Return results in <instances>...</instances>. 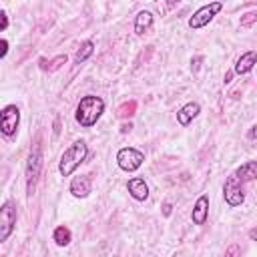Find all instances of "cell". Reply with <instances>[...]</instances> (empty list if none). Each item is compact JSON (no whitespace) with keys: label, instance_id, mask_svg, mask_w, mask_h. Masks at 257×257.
I'll list each match as a JSON object with an SVG mask.
<instances>
[{"label":"cell","instance_id":"cell-1","mask_svg":"<svg viewBox=\"0 0 257 257\" xmlns=\"http://www.w3.org/2000/svg\"><path fill=\"white\" fill-rule=\"evenodd\" d=\"M102 112H104V100L100 96L86 94V96L80 98V102L76 106V112H74V118L80 126L90 128L92 124H96V120L100 118Z\"/></svg>","mask_w":257,"mask_h":257},{"label":"cell","instance_id":"cell-2","mask_svg":"<svg viewBox=\"0 0 257 257\" xmlns=\"http://www.w3.org/2000/svg\"><path fill=\"white\" fill-rule=\"evenodd\" d=\"M86 155H88L86 143H84V141H74V143L62 153L60 163H58V173H60L62 177H70V175L80 167V163H84Z\"/></svg>","mask_w":257,"mask_h":257},{"label":"cell","instance_id":"cell-3","mask_svg":"<svg viewBox=\"0 0 257 257\" xmlns=\"http://www.w3.org/2000/svg\"><path fill=\"white\" fill-rule=\"evenodd\" d=\"M40 169H42V151L40 145H34V149L28 155L26 161V195L32 197L36 191V181L40 177Z\"/></svg>","mask_w":257,"mask_h":257},{"label":"cell","instance_id":"cell-4","mask_svg":"<svg viewBox=\"0 0 257 257\" xmlns=\"http://www.w3.org/2000/svg\"><path fill=\"white\" fill-rule=\"evenodd\" d=\"M143 163H145V153H141L139 149L124 147L116 153V165L126 173H135L137 169H141Z\"/></svg>","mask_w":257,"mask_h":257},{"label":"cell","instance_id":"cell-5","mask_svg":"<svg viewBox=\"0 0 257 257\" xmlns=\"http://www.w3.org/2000/svg\"><path fill=\"white\" fill-rule=\"evenodd\" d=\"M221 8H223V4L221 2H209V4H205V6H201L197 12H193V16L189 18V28H193V30H197V28H203V26H207L219 12H221Z\"/></svg>","mask_w":257,"mask_h":257},{"label":"cell","instance_id":"cell-6","mask_svg":"<svg viewBox=\"0 0 257 257\" xmlns=\"http://www.w3.org/2000/svg\"><path fill=\"white\" fill-rule=\"evenodd\" d=\"M16 219H18L16 205L12 201H4L0 207V241H6L10 237V233L16 227Z\"/></svg>","mask_w":257,"mask_h":257},{"label":"cell","instance_id":"cell-7","mask_svg":"<svg viewBox=\"0 0 257 257\" xmlns=\"http://www.w3.org/2000/svg\"><path fill=\"white\" fill-rule=\"evenodd\" d=\"M20 122V108L16 104H6L0 110V131L4 137H14Z\"/></svg>","mask_w":257,"mask_h":257},{"label":"cell","instance_id":"cell-8","mask_svg":"<svg viewBox=\"0 0 257 257\" xmlns=\"http://www.w3.org/2000/svg\"><path fill=\"white\" fill-rule=\"evenodd\" d=\"M241 185L243 183L235 177V173L227 177V181L223 185V197H225V203L229 207H239L245 201V193H243V187Z\"/></svg>","mask_w":257,"mask_h":257},{"label":"cell","instance_id":"cell-9","mask_svg":"<svg viewBox=\"0 0 257 257\" xmlns=\"http://www.w3.org/2000/svg\"><path fill=\"white\" fill-rule=\"evenodd\" d=\"M90 189H92V183H90V177L88 175H78L70 181V187L68 191L76 197V199H84L90 195Z\"/></svg>","mask_w":257,"mask_h":257},{"label":"cell","instance_id":"cell-10","mask_svg":"<svg viewBox=\"0 0 257 257\" xmlns=\"http://www.w3.org/2000/svg\"><path fill=\"white\" fill-rule=\"evenodd\" d=\"M126 189H128V193H131V197H133L135 201H147V197H149V185H147L145 179H141V177L128 179Z\"/></svg>","mask_w":257,"mask_h":257},{"label":"cell","instance_id":"cell-11","mask_svg":"<svg viewBox=\"0 0 257 257\" xmlns=\"http://www.w3.org/2000/svg\"><path fill=\"white\" fill-rule=\"evenodd\" d=\"M207 217H209V197L207 195H201L193 207V213H191V219L195 225H205L207 223Z\"/></svg>","mask_w":257,"mask_h":257},{"label":"cell","instance_id":"cell-12","mask_svg":"<svg viewBox=\"0 0 257 257\" xmlns=\"http://www.w3.org/2000/svg\"><path fill=\"white\" fill-rule=\"evenodd\" d=\"M257 64V50H247L245 54L239 56V60L235 62L233 72L235 74H247L253 70V66Z\"/></svg>","mask_w":257,"mask_h":257},{"label":"cell","instance_id":"cell-13","mask_svg":"<svg viewBox=\"0 0 257 257\" xmlns=\"http://www.w3.org/2000/svg\"><path fill=\"white\" fill-rule=\"evenodd\" d=\"M199 112H201V104H199V102H187L185 106H181V108L177 110V122H179L181 126H187Z\"/></svg>","mask_w":257,"mask_h":257},{"label":"cell","instance_id":"cell-14","mask_svg":"<svg viewBox=\"0 0 257 257\" xmlns=\"http://www.w3.org/2000/svg\"><path fill=\"white\" fill-rule=\"evenodd\" d=\"M235 177L241 183H249V181H257V161H247L241 167H237Z\"/></svg>","mask_w":257,"mask_h":257},{"label":"cell","instance_id":"cell-15","mask_svg":"<svg viewBox=\"0 0 257 257\" xmlns=\"http://www.w3.org/2000/svg\"><path fill=\"white\" fill-rule=\"evenodd\" d=\"M151 28H153V14H151L149 10L139 12L137 18H135V32H137L139 36H143V34H147Z\"/></svg>","mask_w":257,"mask_h":257},{"label":"cell","instance_id":"cell-16","mask_svg":"<svg viewBox=\"0 0 257 257\" xmlns=\"http://www.w3.org/2000/svg\"><path fill=\"white\" fill-rule=\"evenodd\" d=\"M66 60H68V56H66V54H58V56H56V58H52V60L40 58V60H38V64H40V70L54 72V70H58L62 64H66Z\"/></svg>","mask_w":257,"mask_h":257},{"label":"cell","instance_id":"cell-17","mask_svg":"<svg viewBox=\"0 0 257 257\" xmlns=\"http://www.w3.org/2000/svg\"><path fill=\"white\" fill-rule=\"evenodd\" d=\"M52 239H54V243H56L58 247H66V245L70 243V239H72L70 229H68V227H64V225L56 227V229H54V233H52Z\"/></svg>","mask_w":257,"mask_h":257},{"label":"cell","instance_id":"cell-18","mask_svg":"<svg viewBox=\"0 0 257 257\" xmlns=\"http://www.w3.org/2000/svg\"><path fill=\"white\" fill-rule=\"evenodd\" d=\"M92 52H94V44H92V40H84V42L80 44V48L76 50V54H74L76 64H82V62H84Z\"/></svg>","mask_w":257,"mask_h":257},{"label":"cell","instance_id":"cell-19","mask_svg":"<svg viewBox=\"0 0 257 257\" xmlns=\"http://www.w3.org/2000/svg\"><path fill=\"white\" fill-rule=\"evenodd\" d=\"M135 112H137V102H135V100L122 102V104L118 106V110H116V114H118L120 118H131Z\"/></svg>","mask_w":257,"mask_h":257},{"label":"cell","instance_id":"cell-20","mask_svg":"<svg viewBox=\"0 0 257 257\" xmlns=\"http://www.w3.org/2000/svg\"><path fill=\"white\" fill-rule=\"evenodd\" d=\"M253 22H257V10H251L241 16V26H251Z\"/></svg>","mask_w":257,"mask_h":257},{"label":"cell","instance_id":"cell-21","mask_svg":"<svg viewBox=\"0 0 257 257\" xmlns=\"http://www.w3.org/2000/svg\"><path fill=\"white\" fill-rule=\"evenodd\" d=\"M225 257H241V247L237 243H231L225 251Z\"/></svg>","mask_w":257,"mask_h":257},{"label":"cell","instance_id":"cell-22","mask_svg":"<svg viewBox=\"0 0 257 257\" xmlns=\"http://www.w3.org/2000/svg\"><path fill=\"white\" fill-rule=\"evenodd\" d=\"M8 28V16L4 10H0V30H6Z\"/></svg>","mask_w":257,"mask_h":257},{"label":"cell","instance_id":"cell-23","mask_svg":"<svg viewBox=\"0 0 257 257\" xmlns=\"http://www.w3.org/2000/svg\"><path fill=\"white\" fill-rule=\"evenodd\" d=\"M201 60H203V56H195V58L191 60V68H193V72H197V70H199V64H201Z\"/></svg>","mask_w":257,"mask_h":257},{"label":"cell","instance_id":"cell-24","mask_svg":"<svg viewBox=\"0 0 257 257\" xmlns=\"http://www.w3.org/2000/svg\"><path fill=\"white\" fill-rule=\"evenodd\" d=\"M247 139H251V141H255V139H257V124H253V126L247 131Z\"/></svg>","mask_w":257,"mask_h":257},{"label":"cell","instance_id":"cell-25","mask_svg":"<svg viewBox=\"0 0 257 257\" xmlns=\"http://www.w3.org/2000/svg\"><path fill=\"white\" fill-rule=\"evenodd\" d=\"M0 44H2V50H0V56L4 58V56H6V52H8V40H6V38H2V42H0Z\"/></svg>","mask_w":257,"mask_h":257},{"label":"cell","instance_id":"cell-26","mask_svg":"<svg viewBox=\"0 0 257 257\" xmlns=\"http://www.w3.org/2000/svg\"><path fill=\"white\" fill-rule=\"evenodd\" d=\"M131 128H133V124H131V122H124V124L120 126V133H122V135H126Z\"/></svg>","mask_w":257,"mask_h":257},{"label":"cell","instance_id":"cell-27","mask_svg":"<svg viewBox=\"0 0 257 257\" xmlns=\"http://www.w3.org/2000/svg\"><path fill=\"white\" fill-rule=\"evenodd\" d=\"M171 209H173V207H171V203H165V205H163V213H165L167 217L171 215Z\"/></svg>","mask_w":257,"mask_h":257},{"label":"cell","instance_id":"cell-28","mask_svg":"<svg viewBox=\"0 0 257 257\" xmlns=\"http://www.w3.org/2000/svg\"><path fill=\"white\" fill-rule=\"evenodd\" d=\"M249 237H251L253 241H257V227H253V229L249 231Z\"/></svg>","mask_w":257,"mask_h":257},{"label":"cell","instance_id":"cell-29","mask_svg":"<svg viewBox=\"0 0 257 257\" xmlns=\"http://www.w3.org/2000/svg\"><path fill=\"white\" fill-rule=\"evenodd\" d=\"M231 76H233V72H227V76H225V82H231Z\"/></svg>","mask_w":257,"mask_h":257}]
</instances>
